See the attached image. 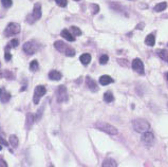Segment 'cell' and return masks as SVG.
<instances>
[{
	"instance_id": "1",
	"label": "cell",
	"mask_w": 168,
	"mask_h": 167,
	"mask_svg": "<svg viewBox=\"0 0 168 167\" xmlns=\"http://www.w3.org/2000/svg\"><path fill=\"white\" fill-rule=\"evenodd\" d=\"M54 47H55V49L57 50L58 52L60 53H63L66 56H69V57H73L75 55V50L71 47H69L68 44H66L63 41L61 40H57L55 41L54 44Z\"/></svg>"
},
{
	"instance_id": "2",
	"label": "cell",
	"mask_w": 168,
	"mask_h": 167,
	"mask_svg": "<svg viewBox=\"0 0 168 167\" xmlns=\"http://www.w3.org/2000/svg\"><path fill=\"white\" fill-rule=\"evenodd\" d=\"M94 127L96 129L100 130V131H104V132L108 133L110 135H115L119 133V131H117V129L114 126L110 125L108 123H105V122H97V123L94 124Z\"/></svg>"
},
{
	"instance_id": "3",
	"label": "cell",
	"mask_w": 168,
	"mask_h": 167,
	"mask_svg": "<svg viewBox=\"0 0 168 167\" xmlns=\"http://www.w3.org/2000/svg\"><path fill=\"white\" fill-rule=\"evenodd\" d=\"M132 126L136 132H141V133L147 132L150 128L149 123L146 120H144V118H136V120H134L132 122Z\"/></svg>"
},
{
	"instance_id": "4",
	"label": "cell",
	"mask_w": 168,
	"mask_h": 167,
	"mask_svg": "<svg viewBox=\"0 0 168 167\" xmlns=\"http://www.w3.org/2000/svg\"><path fill=\"white\" fill-rule=\"evenodd\" d=\"M40 17H41V4L40 3H35L32 14L28 17V21L30 23H33L34 21L40 19Z\"/></svg>"
},
{
	"instance_id": "5",
	"label": "cell",
	"mask_w": 168,
	"mask_h": 167,
	"mask_svg": "<svg viewBox=\"0 0 168 167\" xmlns=\"http://www.w3.org/2000/svg\"><path fill=\"white\" fill-rule=\"evenodd\" d=\"M20 32V26L16 22H11L7 24V27L4 30V35L7 37L9 36H13V35H16Z\"/></svg>"
},
{
	"instance_id": "6",
	"label": "cell",
	"mask_w": 168,
	"mask_h": 167,
	"mask_svg": "<svg viewBox=\"0 0 168 167\" xmlns=\"http://www.w3.org/2000/svg\"><path fill=\"white\" fill-rule=\"evenodd\" d=\"M47 92V89L44 86H37L35 88V91H34V98H33V102L34 104H38L40 100V98L43 96Z\"/></svg>"
},
{
	"instance_id": "7",
	"label": "cell",
	"mask_w": 168,
	"mask_h": 167,
	"mask_svg": "<svg viewBox=\"0 0 168 167\" xmlns=\"http://www.w3.org/2000/svg\"><path fill=\"white\" fill-rule=\"evenodd\" d=\"M68 100V92L65 86H59L57 89V102L63 103Z\"/></svg>"
},
{
	"instance_id": "8",
	"label": "cell",
	"mask_w": 168,
	"mask_h": 167,
	"mask_svg": "<svg viewBox=\"0 0 168 167\" xmlns=\"http://www.w3.org/2000/svg\"><path fill=\"white\" fill-rule=\"evenodd\" d=\"M38 47L36 46L35 42L33 41H28L24 44V51L26 52L28 55H33V54H35V52L37 51Z\"/></svg>"
},
{
	"instance_id": "9",
	"label": "cell",
	"mask_w": 168,
	"mask_h": 167,
	"mask_svg": "<svg viewBox=\"0 0 168 167\" xmlns=\"http://www.w3.org/2000/svg\"><path fill=\"white\" fill-rule=\"evenodd\" d=\"M142 142L144 143L146 146H152L154 143V135L152 132H144L142 135Z\"/></svg>"
},
{
	"instance_id": "10",
	"label": "cell",
	"mask_w": 168,
	"mask_h": 167,
	"mask_svg": "<svg viewBox=\"0 0 168 167\" xmlns=\"http://www.w3.org/2000/svg\"><path fill=\"white\" fill-rule=\"evenodd\" d=\"M132 69L133 71L140 73V74H144V64L141 61L140 58H136L132 61Z\"/></svg>"
},
{
	"instance_id": "11",
	"label": "cell",
	"mask_w": 168,
	"mask_h": 167,
	"mask_svg": "<svg viewBox=\"0 0 168 167\" xmlns=\"http://www.w3.org/2000/svg\"><path fill=\"white\" fill-rule=\"evenodd\" d=\"M10 100H11V94L9 92H7L3 88H0V100H1V103L5 104Z\"/></svg>"
},
{
	"instance_id": "12",
	"label": "cell",
	"mask_w": 168,
	"mask_h": 167,
	"mask_svg": "<svg viewBox=\"0 0 168 167\" xmlns=\"http://www.w3.org/2000/svg\"><path fill=\"white\" fill-rule=\"evenodd\" d=\"M86 84H87V87H88V88L90 89L91 91H93V92H95V91L98 90L96 83H95V81H94L93 79H92L90 76H87V78H86Z\"/></svg>"
},
{
	"instance_id": "13",
	"label": "cell",
	"mask_w": 168,
	"mask_h": 167,
	"mask_svg": "<svg viewBox=\"0 0 168 167\" xmlns=\"http://www.w3.org/2000/svg\"><path fill=\"white\" fill-rule=\"evenodd\" d=\"M61 37H63L66 40H68V41H74L75 40V36H73L72 33L69 30H67V29L61 31Z\"/></svg>"
},
{
	"instance_id": "14",
	"label": "cell",
	"mask_w": 168,
	"mask_h": 167,
	"mask_svg": "<svg viewBox=\"0 0 168 167\" xmlns=\"http://www.w3.org/2000/svg\"><path fill=\"white\" fill-rule=\"evenodd\" d=\"M111 83H113V79L109 75H103V76L99 77V84L102 86H107Z\"/></svg>"
},
{
	"instance_id": "15",
	"label": "cell",
	"mask_w": 168,
	"mask_h": 167,
	"mask_svg": "<svg viewBox=\"0 0 168 167\" xmlns=\"http://www.w3.org/2000/svg\"><path fill=\"white\" fill-rule=\"evenodd\" d=\"M49 78L51 81H60L61 79V73L56 70H52L49 73Z\"/></svg>"
},
{
	"instance_id": "16",
	"label": "cell",
	"mask_w": 168,
	"mask_h": 167,
	"mask_svg": "<svg viewBox=\"0 0 168 167\" xmlns=\"http://www.w3.org/2000/svg\"><path fill=\"white\" fill-rule=\"evenodd\" d=\"M80 63L83 64V65H89L90 64V61H91V55L90 54H88V53H84V54H82L80 55Z\"/></svg>"
},
{
	"instance_id": "17",
	"label": "cell",
	"mask_w": 168,
	"mask_h": 167,
	"mask_svg": "<svg viewBox=\"0 0 168 167\" xmlns=\"http://www.w3.org/2000/svg\"><path fill=\"white\" fill-rule=\"evenodd\" d=\"M34 121H35V118H34V115H33L32 113L27 114V121H26L27 129H31V127H32L33 124H34Z\"/></svg>"
},
{
	"instance_id": "18",
	"label": "cell",
	"mask_w": 168,
	"mask_h": 167,
	"mask_svg": "<svg viewBox=\"0 0 168 167\" xmlns=\"http://www.w3.org/2000/svg\"><path fill=\"white\" fill-rule=\"evenodd\" d=\"M9 143L10 145L13 147V148H17L19 145V141H18V137H16V135L12 134L10 135V139H9Z\"/></svg>"
},
{
	"instance_id": "19",
	"label": "cell",
	"mask_w": 168,
	"mask_h": 167,
	"mask_svg": "<svg viewBox=\"0 0 168 167\" xmlns=\"http://www.w3.org/2000/svg\"><path fill=\"white\" fill-rule=\"evenodd\" d=\"M145 44L149 47H153L154 44H155V37H154L153 34H149L145 39Z\"/></svg>"
},
{
	"instance_id": "20",
	"label": "cell",
	"mask_w": 168,
	"mask_h": 167,
	"mask_svg": "<svg viewBox=\"0 0 168 167\" xmlns=\"http://www.w3.org/2000/svg\"><path fill=\"white\" fill-rule=\"evenodd\" d=\"M103 167H117V164L112 159H106L103 162Z\"/></svg>"
},
{
	"instance_id": "21",
	"label": "cell",
	"mask_w": 168,
	"mask_h": 167,
	"mask_svg": "<svg viewBox=\"0 0 168 167\" xmlns=\"http://www.w3.org/2000/svg\"><path fill=\"white\" fill-rule=\"evenodd\" d=\"M167 7V3L166 2H161V3H158V4L154 7V11L155 12H163L164 10H166Z\"/></svg>"
},
{
	"instance_id": "22",
	"label": "cell",
	"mask_w": 168,
	"mask_h": 167,
	"mask_svg": "<svg viewBox=\"0 0 168 167\" xmlns=\"http://www.w3.org/2000/svg\"><path fill=\"white\" fill-rule=\"evenodd\" d=\"M113 100H114L113 94H112V92H110V91H108V92H106L105 94H104V100H105L106 103H111Z\"/></svg>"
},
{
	"instance_id": "23",
	"label": "cell",
	"mask_w": 168,
	"mask_h": 167,
	"mask_svg": "<svg viewBox=\"0 0 168 167\" xmlns=\"http://www.w3.org/2000/svg\"><path fill=\"white\" fill-rule=\"evenodd\" d=\"M39 68V65H38V61H32L30 63V70L32 72H36Z\"/></svg>"
},
{
	"instance_id": "24",
	"label": "cell",
	"mask_w": 168,
	"mask_h": 167,
	"mask_svg": "<svg viewBox=\"0 0 168 167\" xmlns=\"http://www.w3.org/2000/svg\"><path fill=\"white\" fill-rule=\"evenodd\" d=\"M70 32L73 34V36H80L82 35V31L77 28V27H71Z\"/></svg>"
},
{
	"instance_id": "25",
	"label": "cell",
	"mask_w": 168,
	"mask_h": 167,
	"mask_svg": "<svg viewBox=\"0 0 168 167\" xmlns=\"http://www.w3.org/2000/svg\"><path fill=\"white\" fill-rule=\"evenodd\" d=\"M158 54L163 61H168V52L166 50H160L158 51Z\"/></svg>"
},
{
	"instance_id": "26",
	"label": "cell",
	"mask_w": 168,
	"mask_h": 167,
	"mask_svg": "<svg viewBox=\"0 0 168 167\" xmlns=\"http://www.w3.org/2000/svg\"><path fill=\"white\" fill-rule=\"evenodd\" d=\"M10 46L7 47V49H5V54H4V59L5 61H11V58H12V55H11V53H10Z\"/></svg>"
},
{
	"instance_id": "27",
	"label": "cell",
	"mask_w": 168,
	"mask_h": 167,
	"mask_svg": "<svg viewBox=\"0 0 168 167\" xmlns=\"http://www.w3.org/2000/svg\"><path fill=\"white\" fill-rule=\"evenodd\" d=\"M108 61H109V57H108V55H106V54H104V55H102L99 57V63L102 64V65H106V64L108 63Z\"/></svg>"
},
{
	"instance_id": "28",
	"label": "cell",
	"mask_w": 168,
	"mask_h": 167,
	"mask_svg": "<svg viewBox=\"0 0 168 167\" xmlns=\"http://www.w3.org/2000/svg\"><path fill=\"white\" fill-rule=\"evenodd\" d=\"M55 2L57 3L58 7H66L67 4H68V1H67V0H55Z\"/></svg>"
},
{
	"instance_id": "29",
	"label": "cell",
	"mask_w": 168,
	"mask_h": 167,
	"mask_svg": "<svg viewBox=\"0 0 168 167\" xmlns=\"http://www.w3.org/2000/svg\"><path fill=\"white\" fill-rule=\"evenodd\" d=\"M18 44H19L18 39H12L7 46H10V48H16V47H18Z\"/></svg>"
},
{
	"instance_id": "30",
	"label": "cell",
	"mask_w": 168,
	"mask_h": 167,
	"mask_svg": "<svg viewBox=\"0 0 168 167\" xmlns=\"http://www.w3.org/2000/svg\"><path fill=\"white\" fill-rule=\"evenodd\" d=\"M1 3H2V5L4 7H12L13 1L12 0H1Z\"/></svg>"
},
{
	"instance_id": "31",
	"label": "cell",
	"mask_w": 168,
	"mask_h": 167,
	"mask_svg": "<svg viewBox=\"0 0 168 167\" xmlns=\"http://www.w3.org/2000/svg\"><path fill=\"white\" fill-rule=\"evenodd\" d=\"M91 11H92V14L95 15L98 13V11H99V7H98L97 4H91Z\"/></svg>"
},
{
	"instance_id": "32",
	"label": "cell",
	"mask_w": 168,
	"mask_h": 167,
	"mask_svg": "<svg viewBox=\"0 0 168 167\" xmlns=\"http://www.w3.org/2000/svg\"><path fill=\"white\" fill-rule=\"evenodd\" d=\"M42 110H43V108H41V109H39V110H38V112H37V115H36V117H35V121H39V118L41 117Z\"/></svg>"
},
{
	"instance_id": "33",
	"label": "cell",
	"mask_w": 168,
	"mask_h": 167,
	"mask_svg": "<svg viewBox=\"0 0 168 167\" xmlns=\"http://www.w3.org/2000/svg\"><path fill=\"white\" fill-rule=\"evenodd\" d=\"M0 167H7V162L4 160H2V159H0Z\"/></svg>"
},
{
	"instance_id": "34",
	"label": "cell",
	"mask_w": 168,
	"mask_h": 167,
	"mask_svg": "<svg viewBox=\"0 0 168 167\" xmlns=\"http://www.w3.org/2000/svg\"><path fill=\"white\" fill-rule=\"evenodd\" d=\"M0 144H2V145H4V146H7L9 145V143H7V141H4V140L2 139V137H0Z\"/></svg>"
},
{
	"instance_id": "35",
	"label": "cell",
	"mask_w": 168,
	"mask_h": 167,
	"mask_svg": "<svg viewBox=\"0 0 168 167\" xmlns=\"http://www.w3.org/2000/svg\"><path fill=\"white\" fill-rule=\"evenodd\" d=\"M119 61V65L125 66V67H126V66H127V64H125V63H126V61H125V59H119V61Z\"/></svg>"
},
{
	"instance_id": "36",
	"label": "cell",
	"mask_w": 168,
	"mask_h": 167,
	"mask_svg": "<svg viewBox=\"0 0 168 167\" xmlns=\"http://www.w3.org/2000/svg\"><path fill=\"white\" fill-rule=\"evenodd\" d=\"M1 149H2V147H1V145H0V150H1Z\"/></svg>"
},
{
	"instance_id": "37",
	"label": "cell",
	"mask_w": 168,
	"mask_h": 167,
	"mask_svg": "<svg viewBox=\"0 0 168 167\" xmlns=\"http://www.w3.org/2000/svg\"><path fill=\"white\" fill-rule=\"evenodd\" d=\"M74 1H80V0H74Z\"/></svg>"
},
{
	"instance_id": "38",
	"label": "cell",
	"mask_w": 168,
	"mask_h": 167,
	"mask_svg": "<svg viewBox=\"0 0 168 167\" xmlns=\"http://www.w3.org/2000/svg\"><path fill=\"white\" fill-rule=\"evenodd\" d=\"M167 79H168V73H167Z\"/></svg>"
},
{
	"instance_id": "39",
	"label": "cell",
	"mask_w": 168,
	"mask_h": 167,
	"mask_svg": "<svg viewBox=\"0 0 168 167\" xmlns=\"http://www.w3.org/2000/svg\"></svg>"
}]
</instances>
